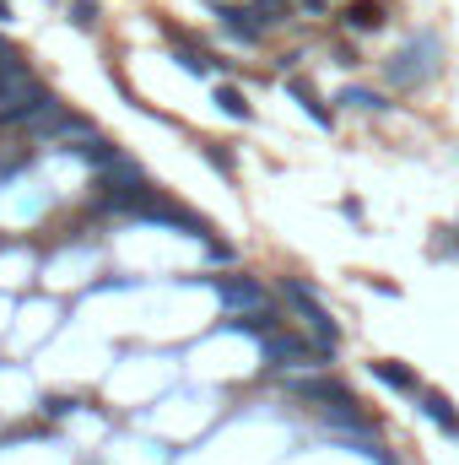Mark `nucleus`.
<instances>
[{
	"label": "nucleus",
	"mask_w": 459,
	"mask_h": 465,
	"mask_svg": "<svg viewBox=\"0 0 459 465\" xmlns=\"http://www.w3.org/2000/svg\"><path fill=\"white\" fill-rule=\"evenodd\" d=\"M422 412H427V422H438L443 433H459V412L443 401V395H422Z\"/></svg>",
	"instance_id": "7"
},
{
	"label": "nucleus",
	"mask_w": 459,
	"mask_h": 465,
	"mask_svg": "<svg viewBox=\"0 0 459 465\" xmlns=\"http://www.w3.org/2000/svg\"><path fill=\"white\" fill-rule=\"evenodd\" d=\"M303 6H308V12H319V6H324V0H303Z\"/></svg>",
	"instance_id": "18"
},
{
	"label": "nucleus",
	"mask_w": 459,
	"mask_h": 465,
	"mask_svg": "<svg viewBox=\"0 0 459 465\" xmlns=\"http://www.w3.org/2000/svg\"><path fill=\"white\" fill-rule=\"evenodd\" d=\"M341 103H357V108H384V98L378 92H362V87H346V98Z\"/></svg>",
	"instance_id": "13"
},
{
	"label": "nucleus",
	"mask_w": 459,
	"mask_h": 465,
	"mask_svg": "<svg viewBox=\"0 0 459 465\" xmlns=\"http://www.w3.org/2000/svg\"><path fill=\"white\" fill-rule=\"evenodd\" d=\"M71 406H76V401H65V395H54V401H44V412H49V417H65Z\"/></svg>",
	"instance_id": "17"
},
{
	"label": "nucleus",
	"mask_w": 459,
	"mask_h": 465,
	"mask_svg": "<svg viewBox=\"0 0 459 465\" xmlns=\"http://www.w3.org/2000/svg\"><path fill=\"white\" fill-rule=\"evenodd\" d=\"M432 71H438V44L432 38H416L411 49H400L395 60H389V82H395V87H416Z\"/></svg>",
	"instance_id": "1"
},
{
	"label": "nucleus",
	"mask_w": 459,
	"mask_h": 465,
	"mask_svg": "<svg viewBox=\"0 0 459 465\" xmlns=\"http://www.w3.org/2000/svg\"><path fill=\"white\" fill-rule=\"evenodd\" d=\"M292 395H297V401L324 406V412H330V406H357V401H352V389H346L341 379H297V384H292Z\"/></svg>",
	"instance_id": "4"
},
{
	"label": "nucleus",
	"mask_w": 459,
	"mask_h": 465,
	"mask_svg": "<svg viewBox=\"0 0 459 465\" xmlns=\"http://www.w3.org/2000/svg\"><path fill=\"white\" fill-rule=\"evenodd\" d=\"M346 22H352V28H378V6H357Z\"/></svg>",
	"instance_id": "14"
},
{
	"label": "nucleus",
	"mask_w": 459,
	"mask_h": 465,
	"mask_svg": "<svg viewBox=\"0 0 459 465\" xmlns=\"http://www.w3.org/2000/svg\"><path fill=\"white\" fill-rule=\"evenodd\" d=\"M227 330H243V336H271V330H276V314H271V309H249V314L227 319Z\"/></svg>",
	"instance_id": "6"
},
{
	"label": "nucleus",
	"mask_w": 459,
	"mask_h": 465,
	"mask_svg": "<svg viewBox=\"0 0 459 465\" xmlns=\"http://www.w3.org/2000/svg\"><path fill=\"white\" fill-rule=\"evenodd\" d=\"M281 293H287V303H292V309H297V314L308 319V330L319 336V347H336V341H341V325L330 319V309H324V303H319V298H313V293H308L303 282H287Z\"/></svg>",
	"instance_id": "2"
},
{
	"label": "nucleus",
	"mask_w": 459,
	"mask_h": 465,
	"mask_svg": "<svg viewBox=\"0 0 459 465\" xmlns=\"http://www.w3.org/2000/svg\"><path fill=\"white\" fill-rule=\"evenodd\" d=\"M432 254H459V228H448L443 238H432Z\"/></svg>",
	"instance_id": "15"
},
{
	"label": "nucleus",
	"mask_w": 459,
	"mask_h": 465,
	"mask_svg": "<svg viewBox=\"0 0 459 465\" xmlns=\"http://www.w3.org/2000/svg\"><path fill=\"white\" fill-rule=\"evenodd\" d=\"M259 347H265V363L276 368H303V363H319L330 347H308L297 336H281V330H271V336H259Z\"/></svg>",
	"instance_id": "3"
},
{
	"label": "nucleus",
	"mask_w": 459,
	"mask_h": 465,
	"mask_svg": "<svg viewBox=\"0 0 459 465\" xmlns=\"http://www.w3.org/2000/svg\"><path fill=\"white\" fill-rule=\"evenodd\" d=\"M217 298L233 303V309H265V287L249 282V277H222L217 282Z\"/></svg>",
	"instance_id": "5"
},
{
	"label": "nucleus",
	"mask_w": 459,
	"mask_h": 465,
	"mask_svg": "<svg viewBox=\"0 0 459 465\" xmlns=\"http://www.w3.org/2000/svg\"><path fill=\"white\" fill-rule=\"evenodd\" d=\"M222 22H227V33H233V38H243V44H254V38H259V22H254V12H238V6H227V12H222Z\"/></svg>",
	"instance_id": "8"
},
{
	"label": "nucleus",
	"mask_w": 459,
	"mask_h": 465,
	"mask_svg": "<svg viewBox=\"0 0 459 465\" xmlns=\"http://www.w3.org/2000/svg\"><path fill=\"white\" fill-rule=\"evenodd\" d=\"M217 103H222L233 119H249V103H243V92H233V87H217Z\"/></svg>",
	"instance_id": "10"
},
{
	"label": "nucleus",
	"mask_w": 459,
	"mask_h": 465,
	"mask_svg": "<svg viewBox=\"0 0 459 465\" xmlns=\"http://www.w3.org/2000/svg\"><path fill=\"white\" fill-rule=\"evenodd\" d=\"M287 6H292V0H254V17H259V22H281Z\"/></svg>",
	"instance_id": "11"
},
{
	"label": "nucleus",
	"mask_w": 459,
	"mask_h": 465,
	"mask_svg": "<svg viewBox=\"0 0 459 465\" xmlns=\"http://www.w3.org/2000/svg\"><path fill=\"white\" fill-rule=\"evenodd\" d=\"M17 65H22V54H17L6 38H0V71H17Z\"/></svg>",
	"instance_id": "16"
},
{
	"label": "nucleus",
	"mask_w": 459,
	"mask_h": 465,
	"mask_svg": "<svg viewBox=\"0 0 459 465\" xmlns=\"http://www.w3.org/2000/svg\"><path fill=\"white\" fill-rule=\"evenodd\" d=\"M373 373H378L389 389H416V373H411L406 363H389V357H384V363H373Z\"/></svg>",
	"instance_id": "9"
},
{
	"label": "nucleus",
	"mask_w": 459,
	"mask_h": 465,
	"mask_svg": "<svg viewBox=\"0 0 459 465\" xmlns=\"http://www.w3.org/2000/svg\"><path fill=\"white\" fill-rule=\"evenodd\" d=\"M292 98H297V103H303V108H308V114H313L319 124H330V114H324V108H319V98H313V92H308L303 82H292Z\"/></svg>",
	"instance_id": "12"
}]
</instances>
